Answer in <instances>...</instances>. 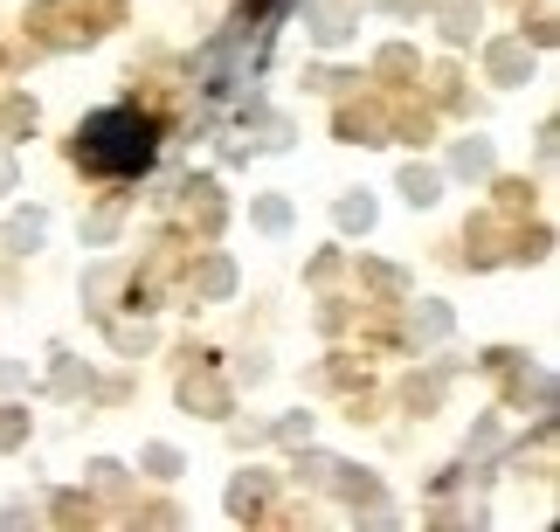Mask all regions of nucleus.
<instances>
[{
	"label": "nucleus",
	"mask_w": 560,
	"mask_h": 532,
	"mask_svg": "<svg viewBox=\"0 0 560 532\" xmlns=\"http://www.w3.org/2000/svg\"><path fill=\"white\" fill-rule=\"evenodd\" d=\"M70 159L91 180H139V174H153V159H160V118L139 111V104L91 111L70 132Z\"/></svg>",
	"instance_id": "nucleus-1"
}]
</instances>
